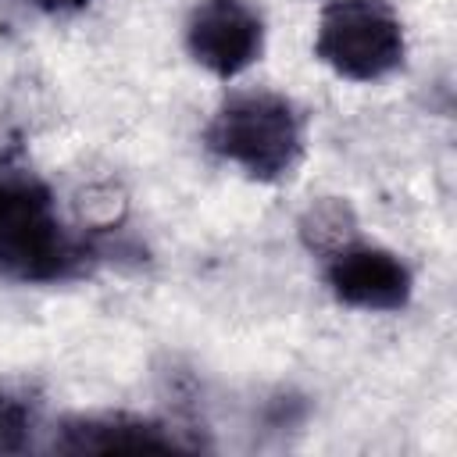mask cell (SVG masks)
Instances as JSON below:
<instances>
[{"label":"cell","mask_w":457,"mask_h":457,"mask_svg":"<svg viewBox=\"0 0 457 457\" xmlns=\"http://www.w3.org/2000/svg\"><path fill=\"white\" fill-rule=\"evenodd\" d=\"M314 54L353 82H375L403 64V25L389 0H332L318 14Z\"/></svg>","instance_id":"3957f363"},{"label":"cell","mask_w":457,"mask_h":457,"mask_svg":"<svg viewBox=\"0 0 457 457\" xmlns=\"http://www.w3.org/2000/svg\"><path fill=\"white\" fill-rule=\"evenodd\" d=\"M32 7H39V11H46V14H68V11H79V7H86L89 0H29Z\"/></svg>","instance_id":"9c48e42d"},{"label":"cell","mask_w":457,"mask_h":457,"mask_svg":"<svg viewBox=\"0 0 457 457\" xmlns=\"http://www.w3.org/2000/svg\"><path fill=\"white\" fill-rule=\"evenodd\" d=\"M39 425V400L18 386H0V453H21Z\"/></svg>","instance_id":"ba28073f"},{"label":"cell","mask_w":457,"mask_h":457,"mask_svg":"<svg viewBox=\"0 0 457 457\" xmlns=\"http://www.w3.org/2000/svg\"><path fill=\"white\" fill-rule=\"evenodd\" d=\"M96 250L71 236L50 186L25 164H0V275L14 282H61Z\"/></svg>","instance_id":"6da1fadb"},{"label":"cell","mask_w":457,"mask_h":457,"mask_svg":"<svg viewBox=\"0 0 457 457\" xmlns=\"http://www.w3.org/2000/svg\"><path fill=\"white\" fill-rule=\"evenodd\" d=\"M325 282L339 303L357 311H400L414 289L411 268L396 253L357 239L325 257Z\"/></svg>","instance_id":"5b68a950"},{"label":"cell","mask_w":457,"mask_h":457,"mask_svg":"<svg viewBox=\"0 0 457 457\" xmlns=\"http://www.w3.org/2000/svg\"><path fill=\"white\" fill-rule=\"evenodd\" d=\"M186 46L218 79L246 71L264 46V21L246 0H200L186 21Z\"/></svg>","instance_id":"277c9868"},{"label":"cell","mask_w":457,"mask_h":457,"mask_svg":"<svg viewBox=\"0 0 457 457\" xmlns=\"http://www.w3.org/2000/svg\"><path fill=\"white\" fill-rule=\"evenodd\" d=\"M207 146L239 164L250 179L278 182L303 157V125L286 96L250 89L218 107L207 125Z\"/></svg>","instance_id":"7a4b0ae2"},{"label":"cell","mask_w":457,"mask_h":457,"mask_svg":"<svg viewBox=\"0 0 457 457\" xmlns=\"http://www.w3.org/2000/svg\"><path fill=\"white\" fill-rule=\"evenodd\" d=\"M189 446L175 436V428L132 418V414H93V418H68L54 432V450L61 453H100V450H171Z\"/></svg>","instance_id":"8992f818"},{"label":"cell","mask_w":457,"mask_h":457,"mask_svg":"<svg viewBox=\"0 0 457 457\" xmlns=\"http://www.w3.org/2000/svg\"><path fill=\"white\" fill-rule=\"evenodd\" d=\"M300 239L311 253H321V257L353 243L357 239V218H353L350 204L339 196H325V200L311 204L300 218Z\"/></svg>","instance_id":"52a82bcc"}]
</instances>
